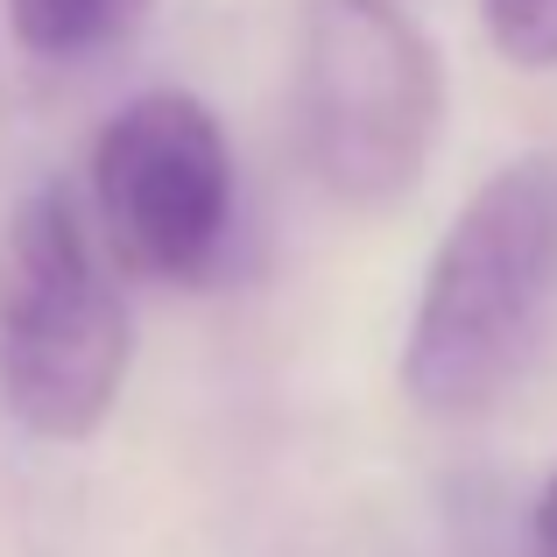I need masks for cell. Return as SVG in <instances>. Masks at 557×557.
Returning a JSON list of instances; mask_svg holds the SVG:
<instances>
[{
    "mask_svg": "<svg viewBox=\"0 0 557 557\" xmlns=\"http://www.w3.org/2000/svg\"><path fill=\"white\" fill-rule=\"evenodd\" d=\"M557 332V149L502 163L437 233L403 339L423 417L473 423L522 388Z\"/></svg>",
    "mask_w": 557,
    "mask_h": 557,
    "instance_id": "6da1fadb",
    "label": "cell"
},
{
    "mask_svg": "<svg viewBox=\"0 0 557 557\" xmlns=\"http://www.w3.org/2000/svg\"><path fill=\"white\" fill-rule=\"evenodd\" d=\"M107 247L156 283H212L233 247V149L198 92H135L92 135Z\"/></svg>",
    "mask_w": 557,
    "mask_h": 557,
    "instance_id": "277c9868",
    "label": "cell"
},
{
    "mask_svg": "<svg viewBox=\"0 0 557 557\" xmlns=\"http://www.w3.org/2000/svg\"><path fill=\"white\" fill-rule=\"evenodd\" d=\"M522 557H557V473L544 480V494H536V516H530V550Z\"/></svg>",
    "mask_w": 557,
    "mask_h": 557,
    "instance_id": "52a82bcc",
    "label": "cell"
},
{
    "mask_svg": "<svg viewBox=\"0 0 557 557\" xmlns=\"http://www.w3.org/2000/svg\"><path fill=\"white\" fill-rule=\"evenodd\" d=\"M297 127L339 205L409 198L445 127V71L403 0H304Z\"/></svg>",
    "mask_w": 557,
    "mask_h": 557,
    "instance_id": "3957f363",
    "label": "cell"
},
{
    "mask_svg": "<svg viewBox=\"0 0 557 557\" xmlns=\"http://www.w3.org/2000/svg\"><path fill=\"white\" fill-rule=\"evenodd\" d=\"M127 304L64 184H36L0 226V409L42 445L107 431L127 381Z\"/></svg>",
    "mask_w": 557,
    "mask_h": 557,
    "instance_id": "7a4b0ae2",
    "label": "cell"
},
{
    "mask_svg": "<svg viewBox=\"0 0 557 557\" xmlns=\"http://www.w3.org/2000/svg\"><path fill=\"white\" fill-rule=\"evenodd\" d=\"M480 22L516 71H557V0H480Z\"/></svg>",
    "mask_w": 557,
    "mask_h": 557,
    "instance_id": "8992f818",
    "label": "cell"
},
{
    "mask_svg": "<svg viewBox=\"0 0 557 557\" xmlns=\"http://www.w3.org/2000/svg\"><path fill=\"white\" fill-rule=\"evenodd\" d=\"M141 14H149V0H8L22 50L50 57V64H85V57L113 50Z\"/></svg>",
    "mask_w": 557,
    "mask_h": 557,
    "instance_id": "5b68a950",
    "label": "cell"
}]
</instances>
